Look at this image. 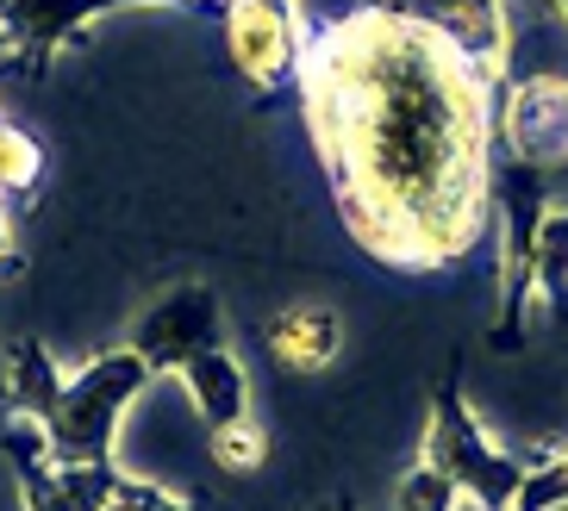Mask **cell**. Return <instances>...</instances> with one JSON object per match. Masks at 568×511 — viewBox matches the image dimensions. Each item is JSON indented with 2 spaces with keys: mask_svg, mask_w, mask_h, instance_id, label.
<instances>
[{
  "mask_svg": "<svg viewBox=\"0 0 568 511\" xmlns=\"http://www.w3.org/2000/svg\"><path fill=\"white\" fill-rule=\"evenodd\" d=\"M294 82L356 244L413 275L468 256L494 213L500 75L400 0H368L306 32Z\"/></svg>",
  "mask_w": 568,
  "mask_h": 511,
  "instance_id": "1",
  "label": "cell"
},
{
  "mask_svg": "<svg viewBox=\"0 0 568 511\" xmlns=\"http://www.w3.org/2000/svg\"><path fill=\"white\" fill-rule=\"evenodd\" d=\"M144 380H151V362L138 349H113L101 362H88L44 412L51 449H63V462H106V443Z\"/></svg>",
  "mask_w": 568,
  "mask_h": 511,
  "instance_id": "2",
  "label": "cell"
},
{
  "mask_svg": "<svg viewBox=\"0 0 568 511\" xmlns=\"http://www.w3.org/2000/svg\"><path fill=\"white\" fill-rule=\"evenodd\" d=\"M425 462L444 468L456 480V493L481 511H506L525 487V468L513 456L487 443V430L475 425V412L463 406V394H437V412H432V437H425Z\"/></svg>",
  "mask_w": 568,
  "mask_h": 511,
  "instance_id": "3",
  "label": "cell"
},
{
  "mask_svg": "<svg viewBox=\"0 0 568 511\" xmlns=\"http://www.w3.org/2000/svg\"><path fill=\"white\" fill-rule=\"evenodd\" d=\"M494 144L513 163L562 168L568 163V82L562 75H518L494 119Z\"/></svg>",
  "mask_w": 568,
  "mask_h": 511,
  "instance_id": "4",
  "label": "cell"
},
{
  "mask_svg": "<svg viewBox=\"0 0 568 511\" xmlns=\"http://www.w3.org/2000/svg\"><path fill=\"white\" fill-rule=\"evenodd\" d=\"M225 32L232 57L256 88H275L301 69L306 50V19L294 0H225Z\"/></svg>",
  "mask_w": 568,
  "mask_h": 511,
  "instance_id": "5",
  "label": "cell"
},
{
  "mask_svg": "<svg viewBox=\"0 0 568 511\" xmlns=\"http://www.w3.org/2000/svg\"><path fill=\"white\" fill-rule=\"evenodd\" d=\"M213 344H225V313H219L213 287H175L132 337V349L151 368H175L194 349H213Z\"/></svg>",
  "mask_w": 568,
  "mask_h": 511,
  "instance_id": "6",
  "label": "cell"
},
{
  "mask_svg": "<svg viewBox=\"0 0 568 511\" xmlns=\"http://www.w3.org/2000/svg\"><path fill=\"white\" fill-rule=\"evenodd\" d=\"M400 7L418 13L425 25H437L463 57H475L481 69H494L506 82V63H513V19H506L500 0H400Z\"/></svg>",
  "mask_w": 568,
  "mask_h": 511,
  "instance_id": "7",
  "label": "cell"
},
{
  "mask_svg": "<svg viewBox=\"0 0 568 511\" xmlns=\"http://www.w3.org/2000/svg\"><path fill=\"white\" fill-rule=\"evenodd\" d=\"M175 375L187 380V394L201 399V418H206V437L213 430H232L251 418V380H244V368H237V356L225 344L213 349H194L187 362H175Z\"/></svg>",
  "mask_w": 568,
  "mask_h": 511,
  "instance_id": "8",
  "label": "cell"
},
{
  "mask_svg": "<svg viewBox=\"0 0 568 511\" xmlns=\"http://www.w3.org/2000/svg\"><path fill=\"white\" fill-rule=\"evenodd\" d=\"M337 344H344V325H337L332 306L301 299V306H282L268 318V356L282 368H294V375H318L337 356Z\"/></svg>",
  "mask_w": 568,
  "mask_h": 511,
  "instance_id": "9",
  "label": "cell"
},
{
  "mask_svg": "<svg viewBox=\"0 0 568 511\" xmlns=\"http://www.w3.org/2000/svg\"><path fill=\"white\" fill-rule=\"evenodd\" d=\"M531 287L550 299V313L568 318V213H550L531 244Z\"/></svg>",
  "mask_w": 568,
  "mask_h": 511,
  "instance_id": "10",
  "label": "cell"
},
{
  "mask_svg": "<svg viewBox=\"0 0 568 511\" xmlns=\"http://www.w3.org/2000/svg\"><path fill=\"white\" fill-rule=\"evenodd\" d=\"M38 175H44V150H38L32 137L13 125V119L0 113V218H7V206H13V200L32 194Z\"/></svg>",
  "mask_w": 568,
  "mask_h": 511,
  "instance_id": "11",
  "label": "cell"
},
{
  "mask_svg": "<svg viewBox=\"0 0 568 511\" xmlns=\"http://www.w3.org/2000/svg\"><path fill=\"white\" fill-rule=\"evenodd\" d=\"M63 394V380H57V368H51V356L26 337V344L13 349V399L26 406V412H51V399Z\"/></svg>",
  "mask_w": 568,
  "mask_h": 511,
  "instance_id": "12",
  "label": "cell"
},
{
  "mask_svg": "<svg viewBox=\"0 0 568 511\" xmlns=\"http://www.w3.org/2000/svg\"><path fill=\"white\" fill-rule=\"evenodd\" d=\"M463 505V493H456V480L444 474V468L418 462L413 474L394 487V511H456Z\"/></svg>",
  "mask_w": 568,
  "mask_h": 511,
  "instance_id": "13",
  "label": "cell"
},
{
  "mask_svg": "<svg viewBox=\"0 0 568 511\" xmlns=\"http://www.w3.org/2000/svg\"><path fill=\"white\" fill-rule=\"evenodd\" d=\"M263 449H268V437H263L256 418H244V425H232V430H213V456H219V468H232V474L256 468L263 462Z\"/></svg>",
  "mask_w": 568,
  "mask_h": 511,
  "instance_id": "14",
  "label": "cell"
},
{
  "mask_svg": "<svg viewBox=\"0 0 568 511\" xmlns=\"http://www.w3.org/2000/svg\"><path fill=\"white\" fill-rule=\"evenodd\" d=\"M556 7H562V13H568V0H556Z\"/></svg>",
  "mask_w": 568,
  "mask_h": 511,
  "instance_id": "15",
  "label": "cell"
}]
</instances>
